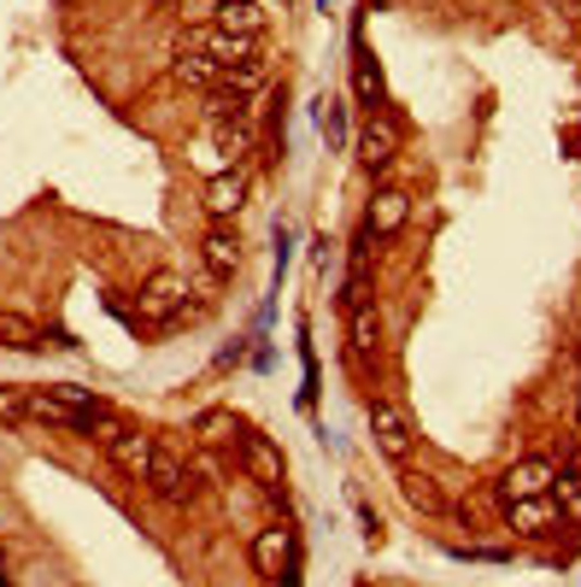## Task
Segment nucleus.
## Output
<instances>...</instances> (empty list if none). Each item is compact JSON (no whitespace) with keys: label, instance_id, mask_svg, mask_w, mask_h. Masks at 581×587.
<instances>
[{"label":"nucleus","instance_id":"nucleus-1","mask_svg":"<svg viewBox=\"0 0 581 587\" xmlns=\"http://www.w3.org/2000/svg\"><path fill=\"white\" fill-rule=\"evenodd\" d=\"M100 447H106L112 452V464H118V470H129V476H148V464H153V441L148 435H141V429H124V423H100Z\"/></svg>","mask_w":581,"mask_h":587},{"label":"nucleus","instance_id":"nucleus-2","mask_svg":"<svg viewBox=\"0 0 581 587\" xmlns=\"http://www.w3.org/2000/svg\"><path fill=\"white\" fill-rule=\"evenodd\" d=\"M370 435H376V447L394 458V464L412 458V418H405L400 399H376V406H370Z\"/></svg>","mask_w":581,"mask_h":587},{"label":"nucleus","instance_id":"nucleus-3","mask_svg":"<svg viewBox=\"0 0 581 587\" xmlns=\"http://www.w3.org/2000/svg\"><path fill=\"white\" fill-rule=\"evenodd\" d=\"M552 482H558L552 458H522V464H511L500 476V494L505 499H541V494H552Z\"/></svg>","mask_w":581,"mask_h":587},{"label":"nucleus","instance_id":"nucleus-4","mask_svg":"<svg viewBox=\"0 0 581 587\" xmlns=\"http://www.w3.org/2000/svg\"><path fill=\"white\" fill-rule=\"evenodd\" d=\"M358 159H365L370 170H388L400 159V124L388 118V112H370L365 136H358Z\"/></svg>","mask_w":581,"mask_h":587},{"label":"nucleus","instance_id":"nucleus-5","mask_svg":"<svg viewBox=\"0 0 581 587\" xmlns=\"http://www.w3.org/2000/svg\"><path fill=\"white\" fill-rule=\"evenodd\" d=\"M253 564H258V576H265V582H282V570L294 564V528H282V523L258 528V540H253Z\"/></svg>","mask_w":581,"mask_h":587},{"label":"nucleus","instance_id":"nucleus-6","mask_svg":"<svg viewBox=\"0 0 581 587\" xmlns=\"http://www.w3.org/2000/svg\"><path fill=\"white\" fill-rule=\"evenodd\" d=\"M236 447H241V464H247V476H253L258 488H282V482H288V464H282V452H276L265 435H241Z\"/></svg>","mask_w":581,"mask_h":587},{"label":"nucleus","instance_id":"nucleus-7","mask_svg":"<svg viewBox=\"0 0 581 587\" xmlns=\"http://www.w3.org/2000/svg\"><path fill=\"white\" fill-rule=\"evenodd\" d=\"M505 528L511 535H552L558 528V506H552V494H541V499H505Z\"/></svg>","mask_w":581,"mask_h":587},{"label":"nucleus","instance_id":"nucleus-8","mask_svg":"<svg viewBox=\"0 0 581 587\" xmlns=\"http://www.w3.org/2000/svg\"><path fill=\"white\" fill-rule=\"evenodd\" d=\"M141 482H148V488H153L159 499H170V506H177V499H188V488H194L188 464H182L177 452H165V447L153 452V464H148V476H141Z\"/></svg>","mask_w":581,"mask_h":587},{"label":"nucleus","instance_id":"nucleus-9","mask_svg":"<svg viewBox=\"0 0 581 587\" xmlns=\"http://www.w3.org/2000/svg\"><path fill=\"white\" fill-rule=\"evenodd\" d=\"M24 399V418H36V423H53V429H100L89 411H77V406H65L60 394H18Z\"/></svg>","mask_w":581,"mask_h":587},{"label":"nucleus","instance_id":"nucleus-10","mask_svg":"<svg viewBox=\"0 0 581 587\" xmlns=\"http://www.w3.org/2000/svg\"><path fill=\"white\" fill-rule=\"evenodd\" d=\"M405 224H412V194H405V189H382L370 200V212H365L370 235H400Z\"/></svg>","mask_w":581,"mask_h":587},{"label":"nucleus","instance_id":"nucleus-11","mask_svg":"<svg viewBox=\"0 0 581 587\" xmlns=\"http://www.w3.org/2000/svg\"><path fill=\"white\" fill-rule=\"evenodd\" d=\"M241 206H247V177L241 170H217V177L206 182V218L224 224V218H236Z\"/></svg>","mask_w":581,"mask_h":587},{"label":"nucleus","instance_id":"nucleus-12","mask_svg":"<svg viewBox=\"0 0 581 587\" xmlns=\"http://www.w3.org/2000/svg\"><path fill=\"white\" fill-rule=\"evenodd\" d=\"M200 253H206V270H212V277H236V270H241V241H236V229H224V224L206 229Z\"/></svg>","mask_w":581,"mask_h":587},{"label":"nucleus","instance_id":"nucleus-13","mask_svg":"<svg viewBox=\"0 0 581 587\" xmlns=\"http://www.w3.org/2000/svg\"><path fill=\"white\" fill-rule=\"evenodd\" d=\"M182 299H188V289L177 277H153L148 289H141V318L165 323V318H177V311H182Z\"/></svg>","mask_w":581,"mask_h":587},{"label":"nucleus","instance_id":"nucleus-14","mask_svg":"<svg viewBox=\"0 0 581 587\" xmlns=\"http://www.w3.org/2000/svg\"><path fill=\"white\" fill-rule=\"evenodd\" d=\"M0 347H12V353H36V347H48V335L30 323V318H18V311H0Z\"/></svg>","mask_w":581,"mask_h":587},{"label":"nucleus","instance_id":"nucleus-15","mask_svg":"<svg viewBox=\"0 0 581 587\" xmlns=\"http://www.w3.org/2000/svg\"><path fill=\"white\" fill-rule=\"evenodd\" d=\"M353 94H358V106L382 112V71H376L370 53H358V60H353Z\"/></svg>","mask_w":581,"mask_h":587},{"label":"nucleus","instance_id":"nucleus-16","mask_svg":"<svg viewBox=\"0 0 581 587\" xmlns=\"http://www.w3.org/2000/svg\"><path fill=\"white\" fill-rule=\"evenodd\" d=\"M170 77L188 82V89H217V77H224V71H217L206 53H182V60L170 65Z\"/></svg>","mask_w":581,"mask_h":587},{"label":"nucleus","instance_id":"nucleus-17","mask_svg":"<svg viewBox=\"0 0 581 587\" xmlns=\"http://www.w3.org/2000/svg\"><path fill=\"white\" fill-rule=\"evenodd\" d=\"M212 141H217V153H224V159H241V153H253V130H247L241 118H217V124H212Z\"/></svg>","mask_w":581,"mask_h":587},{"label":"nucleus","instance_id":"nucleus-18","mask_svg":"<svg viewBox=\"0 0 581 587\" xmlns=\"http://www.w3.org/2000/svg\"><path fill=\"white\" fill-rule=\"evenodd\" d=\"M346 311H353V353H358V359H370V353H376V341H382V323H376V306L365 299V306H346Z\"/></svg>","mask_w":581,"mask_h":587},{"label":"nucleus","instance_id":"nucleus-19","mask_svg":"<svg viewBox=\"0 0 581 587\" xmlns=\"http://www.w3.org/2000/svg\"><path fill=\"white\" fill-rule=\"evenodd\" d=\"M400 488H405V506L412 511H441V488H434V476H424V470H405Z\"/></svg>","mask_w":581,"mask_h":587},{"label":"nucleus","instance_id":"nucleus-20","mask_svg":"<svg viewBox=\"0 0 581 587\" xmlns=\"http://www.w3.org/2000/svg\"><path fill=\"white\" fill-rule=\"evenodd\" d=\"M217 30L258 41V30H265V12H258V7H224V12H217Z\"/></svg>","mask_w":581,"mask_h":587},{"label":"nucleus","instance_id":"nucleus-21","mask_svg":"<svg viewBox=\"0 0 581 587\" xmlns=\"http://www.w3.org/2000/svg\"><path fill=\"white\" fill-rule=\"evenodd\" d=\"M317 130H324L329 148H346V100L329 94L324 106H317Z\"/></svg>","mask_w":581,"mask_h":587},{"label":"nucleus","instance_id":"nucleus-22","mask_svg":"<svg viewBox=\"0 0 581 587\" xmlns=\"http://www.w3.org/2000/svg\"><path fill=\"white\" fill-rule=\"evenodd\" d=\"M552 494L564 499V518H576V523H581V458H576V464H564V470H558Z\"/></svg>","mask_w":581,"mask_h":587},{"label":"nucleus","instance_id":"nucleus-23","mask_svg":"<svg viewBox=\"0 0 581 587\" xmlns=\"http://www.w3.org/2000/svg\"><path fill=\"white\" fill-rule=\"evenodd\" d=\"M200 435L206 441H241V429H236L229 411H206V418H200Z\"/></svg>","mask_w":581,"mask_h":587},{"label":"nucleus","instance_id":"nucleus-24","mask_svg":"<svg viewBox=\"0 0 581 587\" xmlns=\"http://www.w3.org/2000/svg\"><path fill=\"white\" fill-rule=\"evenodd\" d=\"M182 18L188 24H217V0H182Z\"/></svg>","mask_w":581,"mask_h":587},{"label":"nucleus","instance_id":"nucleus-25","mask_svg":"<svg viewBox=\"0 0 581 587\" xmlns=\"http://www.w3.org/2000/svg\"><path fill=\"white\" fill-rule=\"evenodd\" d=\"M12 418H24V399L12 388H0V423H12Z\"/></svg>","mask_w":581,"mask_h":587},{"label":"nucleus","instance_id":"nucleus-26","mask_svg":"<svg viewBox=\"0 0 581 587\" xmlns=\"http://www.w3.org/2000/svg\"><path fill=\"white\" fill-rule=\"evenodd\" d=\"M224 7H253V0H217V12H224Z\"/></svg>","mask_w":581,"mask_h":587}]
</instances>
